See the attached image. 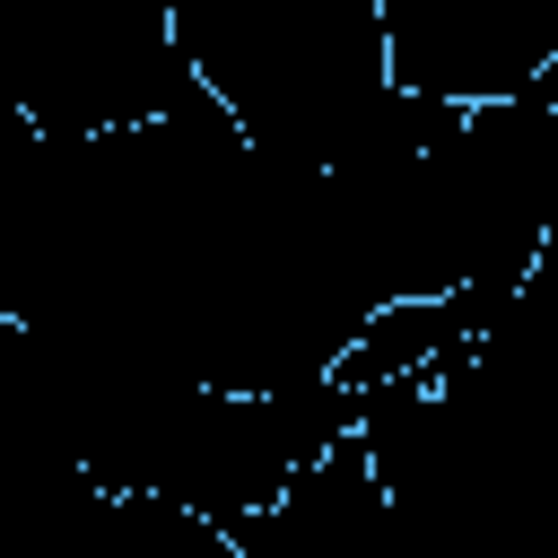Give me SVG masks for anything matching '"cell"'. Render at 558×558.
<instances>
[{"label":"cell","mask_w":558,"mask_h":558,"mask_svg":"<svg viewBox=\"0 0 558 558\" xmlns=\"http://www.w3.org/2000/svg\"><path fill=\"white\" fill-rule=\"evenodd\" d=\"M0 78L44 140L148 122L201 87L166 0H0Z\"/></svg>","instance_id":"2"},{"label":"cell","mask_w":558,"mask_h":558,"mask_svg":"<svg viewBox=\"0 0 558 558\" xmlns=\"http://www.w3.org/2000/svg\"><path fill=\"white\" fill-rule=\"evenodd\" d=\"M384 78L436 105H497L549 78L558 0H375Z\"/></svg>","instance_id":"3"},{"label":"cell","mask_w":558,"mask_h":558,"mask_svg":"<svg viewBox=\"0 0 558 558\" xmlns=\"http://www.w3.org/2000/svg\"><path fill=\"white\" fill-rule=\"evenodd\" d=\"M166 26L227 122L296 166H331L349 122L384 96L375 0H174Z\"/></svg>","instance_id":"1"}]
</instances>
